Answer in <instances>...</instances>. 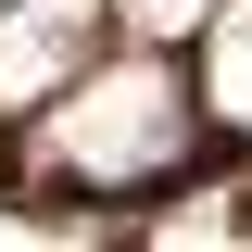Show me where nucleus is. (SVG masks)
<instances>
[{
  "mask_svg": "<svg viewBox=\"0 0 252 252\" xmlns=\"http://www.w3.org/2000/svg\"><path fill=\"white\" fill-rule=\"evenodd\" d=\"M202 164V89L177 76V51H139V38H101L76 76L26 114V202L76 215V202H139L177 189Z\"/></svg>",
  "mask_w": 252,
  "mask_h": 252,
  "instance_id": "f257e3e1",
  "label": "nucleus"
},
{
  "mask_svg": "<svg viewBox=\"0 0 252 252\" xmlns=\"http://www.w3.org/2000/svg\"><path fill=\"white\" fill-rule=\"evenodd\" d=\"M101 38H114V0H0V126H26Z\"/></svg>",
  "mask_w": 252,
  "mask_h": 252,
  "instance_id": "f03ea898",
  "label": "nucleus"
},
{
  "mask_svg": "<svg viewBox=\"0 0 252 252\" xmlns=\"http://www.w3.org/2000/svg\"><path fill=\"white\" fill-rule=\"evenodd\" d=\"M189 51H202V126L227 152H252V0H215Z\"/></svg>",
  "mask_w": 252,
  "mask_h": 252,
  "instance_id": "7ed1b4c3",
  "label": "nucleus"
},
{
  "mask_svg": "<svg viewBox=\"0 0 252 252\" xmlns=\"http://www.w3.org/2000/svg\"><path fill=\"white\" fill-rule=\"evenodd\" d=\"M202 13H215V0H114V38H139V51H189Z\"/></svg>",
  "mask_w": 252,
  "mask_h": 252,
  "instance_id": "20e7f679",
  "label": "nucleus"
}]
</instances>
